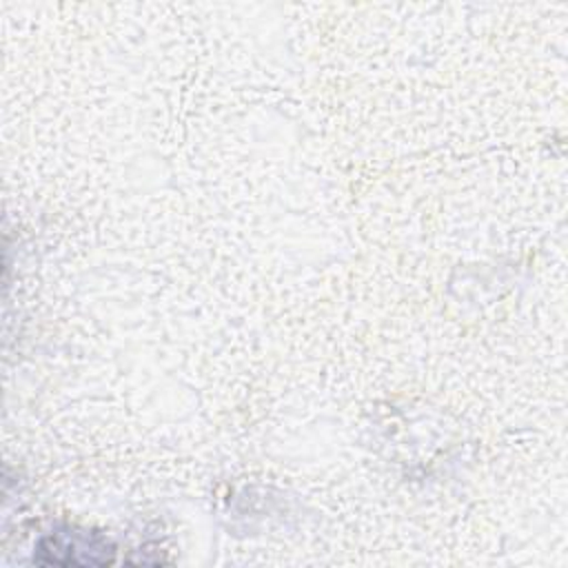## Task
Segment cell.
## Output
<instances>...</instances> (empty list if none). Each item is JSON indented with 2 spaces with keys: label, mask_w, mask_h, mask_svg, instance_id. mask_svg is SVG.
<instances>
[{
  "label": "cell",
  "mask_w": 568,
  "mask_h": 568,
  "mask_svg": "<svg viewBox=\"0 0 568 568\" xmlns=\"http://www.w3.org/2000/svg\"><path fill=\"white\" fill-rule=\"evenodd\" d=\"M113 555L115 550L104 537L64 528L40 539L33 561L42 566H106Z\"/></svg>",
  "instance_id": "obj_1"
}]
</instances>
